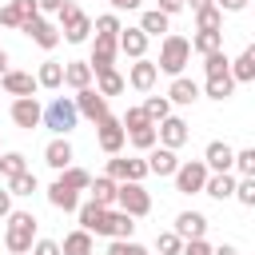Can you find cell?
Listing matches in <instances>:
<instances>
[{
    "mask_svg": "<svg viewBox=\"0 0 255 255\" xmlns=\"http://www.w3.org/2000/svg\"><path fill=\"white\" fill-rule=\"evenodd\" d=\"M32 239H36V215H32V211H8L4 247H8L12 255H24V251H32Z\"/></svg>",
    "mask_w": 255,
    "mask_h": 255,
    "instance_id": "6da1fadb",
    "label": "cell"
},
{
    "mask_svg": "<svg viewBox=\"0 0 255 255\" xmlns=\"http://www.w3.org/2000/svg\"><path fill=\"white\" fill-rule=\"evenodd\" d=\"M191 60V44L183 36H163V48H159V64L155 72H167V76H179Z\"/></svg>",
    "mask_w": 255,
    "mask_h": 255,
    "instance_id": "7a4b0ae2",
    "label": "cell"
},
{
    "mask_svg": "<svg viewBox=\"0 0 255 255\" xmlns=\"http://www.w3.org/2000/svg\"><path fill=\"white\" fill-rule=\"evenodd\" d=\"M76 120H80V112H76V104H72L68 96H56V100L44 108V116H40V124L52 128L56 135H68V131L76 128Z\"/></svg>",
    "mask_w": 255,
    "mask_h": 255,
    "instance_id": "3957f363",
    "label": "cell"
},
{
    "mask_svg": "<svg viewBox=\"0 0 255 255\" xmlns=\"http://www.w3.org/2000/svg\"><path fill=\"white\" fill-rule=\"evenodd\" d=\"M116 203H120V211H124V215H131V219H139V215H147V211H151V195H147L139 183H131V179L116 183Z\"/></svg>",
    "mask_w": 255,
    "mask_h": 255,
    "instance_id": "277c9868",
    "label": "cell"
},
{
    "mask_svg": "<svg viewBox=\"0 0 255 255\" xmlns=\"http://www.w3.org/2000/svg\"><path fill=\"white\" fill-rule=\"evenodd\" d=\"M60 32H64L68 44H84L88 32H92V20H88L72 0H64V8H60Z\"/></svg>",
    "mask_w": 255,
    "mask_h": 255,
    "instance_id": "5b68a950",
    "label": "cell"
},
{
    "mask_svg": "<svg viewBox=\"0 0 255 255\" xmlns=\"http://www.w3.org/2000/svg\"><path fill=\"white\" fill-rule=\"evenodd\" d=\"M203 183H207V163L203 159H187V163L175 167V191L191 195V191H203Z\"/></svg>",
    "mask_w": 255,
    "mask_h": 255,
    "instance_id": "8992f818",
    "label": "cell"
},
{
    "mask_svg": "<svg viewBox=\"0 0 255 255\" xmlns=\"http://www.w3.org/2000/svg\"><path fill=\"white\" fill-rule=\"evenodd\" d=\"M32 16H40V4H36V0H8V4L0 8V24H4V28H20V24H28Z\"/></svg>",
    "mask_w": 255,
    "mask_h": 255,
    "instance_id": "52a82bcc",
    "label": "cell"
},
{
    "mask_svg": "<svg viewBox=\"0 0 255 255\" xmlns=\"http://www.w3.org/2000/svg\"><path fill=\"white\" fill-rule=\"evenodd\" d=\"M72 104H76V112H80V116H88V120H96V124L108 116V100H104L96 88H84V92H76V100H72Z\"/></svg>",
    "mask_w": 255,
    "mask_h": 255,
    "instance_id": "ba28073f",
    "label": "cell"
},
{
    "mask_svg": "<svg viewBox=\"0 0 255 255\" xmlns=\"http://www.w3.org/2000/svg\"><path fill=\"white\" fill-rule=\"evenodd\" d=\"M40 116H44V108L36 104V96H24V100H12V120H16V128H40Z\"/></svg>",
    "mask_w": 255,
    "mask_h": 255,
    "instance_id": "9c48e42d",
    "label": "cell"
},
{
    "mask_svg": "<svg viewBox=\"0 0 255 255\" xmlns=\"http://www.w3.org/2000/svg\"><path fill=\"white\" fill-rule=\"evenodd\" d=\"M155 139H163V147H183L187 143V124L183 120H175V116H167V120H159V128H155Z\"/></svg>",
    "mask_w": 255,
    "mask_h": 255,
    "instance_id": "30bf717a",
    "label": "cell"
},
{
    "mask_svg": "<svg viewBox=\"0 0 255 255\" xmlns=\"http://www.w3.org/2000/svg\"><path fill=\"white\" fill-rule=\"evenodd\" d=\"M124 135H128V131H124V124H120L116 116H104V120H100V147H104L108 155H116V151L124 147Z\"/></svg>",
    "mask_w": 255,
    "mask_h": 255,
    "instance_id": "8fae6325",
    "label": "cell"
},
{
    "mask_svg": "<svg viewBox=\"0 0 255 255\" xmlns=\"http://www.w3.org/2000/svg\"><path fill=\"white\" fill-rule=\"evenodd\" d=\"M80 211V231H96V235H108V207H100V203H84V207H76Z\"/></svg>",
    "mask_w": 255,
    "mask_h": 255,
    "instance_id": "7c38bea8",
    "label": "cell"
},
{
    "mask_svg": "<svg viewBox=\"0 0 255 255\" xmlns=\"http://www.w3.org/2000/svg\"><path fill=\"white\" fill-rule=\"evenodd\" d=\"M20 28H24L40 48H56V44H60V28H52L44 16H32V20H28V24H20Z\"/></svg>",
    "mask_w": 255,
    "mask_h": 255,
    "instance_id": "4fadbf2b",
    "label": "cell"
},
{
    "mask_svg": "<svg viewBox=\"0 0 255 255\" xmlns=\"http://www.w3.org/2000/svg\"><path fill=\"white\" fill-rule=\"evenodd\" d=\"M116 48H120L124 56H131V60H143V52H147V36H143L139 28H120Z\"/></svg>",
    "mask_w": 255,
    "mask_h": 255,
    "instance_id": "5bb4252c",
    "label": "cell"
},
{
    "mask_svg": "<svg viewBox=\"0 0 255 255\" xmlns=\"http://www.w3.org/2000/svg\"><path fill=\"white\" fill-rule=\"evenodd\" d=\"M203 163L219 175V171H231V163H235V151L223 143V139H215V143H207V155H203Z\"/></svg>",
    "mask_w": 255,
    "mask_h": 255,
    "instance_id": "9a60e30c",
    "label": "cell"
},
{
    "mask_svg": "<svg viewBox=\"0 0 255 255\" xmlns=\"http://www.w3.org/2000/svg\"><path fill=\"white\" fill-rule=\"evenodd\" d=\"M143 163H147L151 175H175V167H179V159H175L171 147H151V155H147Z\"/></svg>",
    "mask_w": 255,
    "mask_h": 255,
    "instance_id": "2e32d148",
    "label": "cell"
},
{
    "mask_svg": "<svg viewBox=\"0 0 255 255\" xmlns=\"http://www.w3.org/2000/svg\"><path fill=\"white\" fill-rule=\"evenodd\" d=\"M203 231H207V215H199V211H183L175 219V235L179 239H203Z\"/></svg>",
    "mask_w": 255,
    "mask_h": 255,
    "instance_id": "e0dca14e",
    "label": "cell"
},
{
    "mask_svg": "<svg viewBox=\"0 0 255 255\" xmlns=\"http://www.w3.org/2000/svg\"><path fill=\"white\" fill-rule=\"evenodd\" d=\"M0 80H4V92H8V96H16V100H24V96H32V92L40 88L28 72H4Z\"/></svg>",
    "mask_w": 255,
    "mask_h": 255,
    "instance_id": "ac0fdd59",
    "label": "cell"
},
{
    "mask_svg": "<svg viewBox=\"0 0 255 255\" xmlns=\"http://www.w3.org/2000/svg\"><path fill=\"white\" fill-rule=\"evenodd\" d=\"M44 163H48V167H56V171H64V167L72 163V143H68L64 135H60V139H52V143L44 147Z\"/></svg>",
    "mask_w": 255,
    "mask_h": 255,
    "instance_id": "d6986e66",
    "label": "cell"
},
{
    "mask_svg": "<svg viewBox=\"0 0 255 255\" xmlns=\"http://www.w3.org/2000/svg\"><path fill=\"white\" fill-rule=\"evenodd\" d=\"M167 100H175V104H195V100H199V84L187 80V76H175L171 88H167Z\"/></svg>",
    "mask_w": 255,
    "mask_h": 255,
    "instance_id": "ffe728a7",
    "label": "cell"
},
{
    "mask_svg": "<svg viewBox=\"0 0 255 255\" xmlns=\"http://www.w3.org/2000/svg\"><path fill=\"white\" fill-rule=\"evenodd\" d=\"M64 84H68V88H76V92L92 88V68H88L84 60H72V64L64 68Z\"/></svg>",
    "mask_w": 255,
    "mask_h": 255,
    "instance_id": "44dd1931",
    "label": "cell"
},
{
    "mask_svg": "<svg viewBox=\"0 0 255 255\" xmlns=\"http://www.w3.org/2000/svg\"><path fill=\"white\" fill-rule=\"evenodd\" d=\"M48 203H52V207H60V211H76V207H80L76 191H72L68 183H60V179H56V183L48 187Z\"/></svg>",
    "mask_w": 255,
    "mask_h": 255,
    "instance_id": "7402d4cb",
    "label": "cell"
},
{
    "mask_svg": "<svg viewBox=\"0 0 255 255\" xmlns=\"http://www.w3.org/2000/svg\"><path fill=\"white\" fill-rule=\"evenodd\" d=\"M203 191H207V195H215V199H227V195H235V179H231V171H219V175H207V183H203Z\"/></svg>",
    "mask_w": 255,
    "mask_h": 255,
    "instance_id": "603a6c76",
    "label": "cell"
},
{
    "mask_svg": "<svg viewBox=\"0 0 255 255\" xmlns=\"http://www.w3.org/2000/svg\"><path fill=\"white\" fill-rule=\"evenodd\" d=\"M88 191H92V203H100V207L116 203V179H108V175L92 179V183H88Z\"/></svg>",
    "mask_w": 255,
    "mask_h": 255,
    "instance_id": "cb8c5ba5",
    "label": "cell"
},
{
    "mask_svg": "<svg viewBox=\"0 0 255 255\" xmlns=\"http://www.w3.org/2000/svg\"><path fill=\"white\" fill-rule=\"evenodd\" d=\"M131 231H135V219H131V215L108 211V235H112V239H131Z\"/></svg>",
    "mask_w": 255,
    "mask_h": 255,
    "instance_id": "d4e9b609",
    "label": "cell"
},
{
    "mask_svg": "<svg viewBox=\"0 0 255 255\" xmlns=\"http://www.w3.org/2000/svg\"><path fill=\"white\" fill-rule=\"evenodd\" d=\"M199 56H211V52H223V32H195V40H187Z\"/></svg>",
    "mask_w": 255,
    "mask_h": 255,
    "instance_id": "484cf974",
    "label": "cell"
},
{
    "mask_svg": "<svg viewBox=\"0 0 255 255\" xmlns=\"http://www.w3.org/2000/svg\"><path fill=\"white\" fill-rule=\"evenodd\" d=\"M155 64H147V60H135L131 64V88H139V92H147L151 84H155Z\"/></svg>",
    "mask_w": 255,
    "mask_h": 255,
    "instance_id": "4316f807",
    "label": "cell"
},
{
    "mask_svg": "<svg viewBox=\"0 0 255 255\" xmlns=\"http://www.w3.org/2000/svg\"><path fill=\"white\" fill-rule=\"evenodd\" d=\"M60 255H92V235L88 231H72L60 247Z\"/></svg>",
    "mask_w": 255,
    "mask_h": 255,
    "instance_id": "83f0119b",
    "label": "cell"
},
{
    "mask_svg": "<svg viewBox=\"0 0 255 255\" xmlns=\"http://www.w3.org/2000/svg\"><path fill=\"white\" fill-rule=\"evenodd\" d=\"M143 116H147L151 124L167 120V116H171V100H167V96H147V104H143Z\"/></svg>",
    "mask_w": 255,
    "mask_h": 255,
    "instance_id": "f1b7e54d",
    "label": "cell"
},
{
    "mask_svg": "<svg viewBox=\"0 0 255 255\" xmlns=\"http://www.w3.org/2000/svg\"><path fill=\"white\" fill-rule=\"evenodd\" d=\"M139 32H143V36H159V32H167V16H163L159 8L143 12V20H139Z\"/></svg>",
    "mask_w": 255,
    "mask_h": 255,
    "instance_id": "f546056e",
    "label": "cell"
},
{
    "mask_svg": "<svg viewBox=\"0 0 255 255\" xmlns=\"http://www.w3.org/2000/svg\"><path fill=\"white\" fill-rule=\"evenodd\" d=\"M203 68H207V80H219V76H231V60L223 52H211L203 56Z\"/></svg>",
    "mask_w": 255,
    "mask_h": 255,
    "instance_id": "4dcf8cb0",
    "label": "cell"
},
{
    "mask_svg": "<svg viewBox=\"0 0 255 255\" xmlns=\"http://www.w3.org/2000/svg\"><path fill=\"white\" fill-rule=\"evenodd\" d=\"M231 80H255V48H247L239 60H235V68H231Z\"/></svg>",
    "mask_w": 255,
    "mask_h": 255,
    "instance_id": "1f68e13d",
    "label": "cell"
},
{
    "mask_svg": "<svg viewBox=\"0 0 255 255\" xmlns=\"http://www.w3.org/2000/svg\"><path fill=\"white\" fill-rule=\"evenodd\" d=\"M36 84H40V88H60V84H64V64H56V60H48V64L40 68V76H36Z\"/></svg>",
    "mask_w": 255,
    "mask_h": 255,
    "instance_id": "d6a6232c",
    "label": "cell"
},
{
    "mask_svg": "<svg viewBox=\"0 0 255 255\" xmlns=\"http://www.w3.org/2000/svg\"><path fill=\"white\" fill-rule=\"evenodd\" d=\"M96 80H100V88H96L100 96H120V92H124V76H120L116 68H108V72H100Z\"/></svg>",
    "mask_w": 255,
    "mask_h": 255,
    "instance_id": "836d02e7",
    "label": "cell"
},
{
    "mask_svg": "<svg viewBox=\"0 0 255 255\" xmlns=\"http://www.w3.org/2000/svg\"><path fill=\"white\" fill-rule=\"evenodd\" d=\"M60 183H68L72 191H88V183H92V175H88L84 167H64V171H60Z\"/></svg>",
    "mask_w": 255,
    "mask_h": 255,
    "instance_id": "e575fe53",
    "label": "cell"
},
{
    "mask_svg": "<svg viewBox=\"0 0 255 255\" xmlns=\"http://www.w3.org/2000/svg\"><path fill=\"white\" fill-rule=\"evenodd\" d=\"M195 24H199V32H219V24H223V12L211 4V8L195 12Z\"/></svg>",
    "mask_w": 255,
    "mask_h": 255,
    "instance_id": "d590c367",
    "label": "cell"
},
{
    "mask_svg": "<svg viewBox=\"0 0 255 255\" xmlns=\"http://www.w3.org/2000/svg\"><path fill=\"white\" fill-rule=\"evenodd\" d=\"M32 191H36V175L32 171H20V175L8 179V195H32Z\"/></svg>",
    "mask_w": 255,
    "mask_h": 255,
    "instance_id": "8d00e7d4",
    "label": "cell"
},
{
    "mask_svg": "<svg viewBox=\"0 0 255 255\" xmlns=\"http://www.w3.org/2000/svg\"><path fill=\"white\" fill-rule=\"evenodd\" d=\"M0 171L12 179V175H20V171H28V163H24L20 151H8V155H0Z\"/></svg>",
    "mask_w": 255,
    "mask_h": 255,
    "instance_id": "74e56055",
    "label": "cell"
},
{
    "mask_svg": "<svg viewBox=\"0 0 255 255\" xmlns=\"http://www.w3.org/2000/svg\"><path fill=\"white\" fill-rule=\"evenodd\" d=\"M231 88H235V80H231V76L207 80V96H211V100H227V96H231Z\"/></svg>",
    "mask_w": 255,
    "mask_h": 255,
    "instance_id": "f35d334b",
    "label": "cell"
},
{
    "mask_svg": "<svg viewBox=\"0 0 255 255\" xmlns=\"http://www.w3.org/2000/svg\"><path fill=\"white\" fill-rule=\"evenodd\" d=\"M131 143H135L139 151H151V147H155V124H147V128L131 131Z\"/></svg>",
    "mask_w": 255,
    "mask_h": 255,
    "instance_id": "ab89813d",
    "label": "cell"
},
{
    "mask_svg": "<svg viewBox=\"0 0 255 255\" xmlns=\"http://www.w3.org/2000/svg\"><path fill=\"white\" fill-rule=\"evenodd\" d=\"M231 167H239V171H243V179H251V175H255V147L235 151V163H231Z\"/></svg>",
    "mask_w": 255,
    "mask_h": 255,
    "instance_id": "60d3db41",
    "label": "cell"
},
{
    "mask_svg": "<svg viewBox=\"0 0 255 255\" xmlns=\"http://www.w3.org/2000/svg\"><path fill=\"white\" fill-rule=\"evenodd\" d=\"M235 199H239L243 207H255V175H251V179H239V183H235Z\"/></svg>",
    "mask_w": 255,
    "mask_h": 255,
    "instance_id": "b9f144b4",
    "label": "cell"
},
{
    "mask_svg": "<svg viewBox=\"0 0 255 255\" xmlns=\"http://www.w3.org/2000/svg\"><path fill=\"white\" fill-rule=\"evenodd\" d=\"M155 247H159V255H179V251H183V239H179L175 231H167V235L155 239Z\"/></svg>",
    "mask_w": 255,
    "mask_h": 255,
    "instance_id": "7bdbcfd3",
    "label": "cell"
},
{
    "mask_svg": "<svg viewBox=\"0 0 255 255\" xmlns=\"http://www.w3.org/2000/svg\"><path fill=\"white\" fill-rule=\"evenodd\" d=\"M108 255H147V251H143L139 243H131V239H112Z\"/></svg>",
    "mask_w": 255,
    "mask_h": 255,
    "instance_id": "ee69618b",
    "label": "cell"
},
{
    "mask_svg": "<svg viewBox=\"0 0 255 255\" xmlns=\"http://www.w3.org/2000/svg\"><path fill=\"white\" fill-rule=\"evenodd\" d=\"M147 124H151V120L143 116V108H128V116H124V128H128V131H139V128H147Z\"/></svg>",
    "mask_w": 255,
    "mask_h": 255,
    "instance_id": "f6af8a7d",
    "label": "cell"
},
{
    "mask_svg": "<svg viewBox=\"0 0 255 255\" xmlns=\"http://www.w3.org/2000/svg\"><path fill=\"white\" fill-rule=\"evenodd\" d=\"M143 175H147V163H143V159H124V179L139 183Z\"/></svg>",
    "mask_w": 255,
    "mask_h": 255,
    "instance_id": "bcb514c9",
    "label": "cell"
},
{
    "mask_svg": "<svg viewBox=\"0 0 255 255\" xmlns=\"http://www.w3.org/2000/svg\"><path fill=\"white\" fill-rule=\"evenodd\" d=\"M96 36H120V20L116 16H100L96 20Z\"/></svg>",
    "mask_w": 255,
    "mask_h": 255,
    "instance_id": "7dc6e473",
    "label": "cell"
},
{
    "mask_svg": "<svg viewBox=\"0 0 255 255\" xmlns=\"http://www.w3.org/2000/svg\"><path fill=\"white\" fill-rule=\"evenodd\" d=\"M32 255H60V243H52V239H36V243H32Z\"/></svg>",
    "mask_w": 255,
    "mask_h": 255,
    "instance_id": "c3c4849f",
    "label": "cell"
},
{
    "mask_svg": "<svg viewBox=\"0 0 255 255\" xmlns=\"http://www.w3.org/2000/svg\"><path fill=\"white\" fill-rule=\"evenodd\" d=\"M179 255H211V247H207V243H203V239H187V243H183V251H179Z\"/></svg>",
    "mask_w": 255,
    "mask_h": 255,
    "instance_id": "681fc988",
    "label": "cell"
},
{
    "mask_svg": "<svg viewBox=\"0 0 255 255\" xmlns=\"http://www.w3.org/2000/svg\"><path fill=\"white\" fill-rule=\"evenodd\" d=\"M247 0H219V12H243Z\"/></svg>",
    "mask_w": 255,
    "mask_h": 255,
    "instance_id": "f907efd6",
    "label": "cell"
},
{
    "mask_svg": "<svg viewBox=\"0 0 255 255\" xmlns=\"http://www.w3.org/2000/svg\"><path fill=\"white\" fill-rule=\"evenodd\" d=\"M183 8V0H159V12L163 16H171V12H179Z\"/></svg>",
    "mask_w": 255,
    "mask_h": 255,
    "instance_id": "816d5d0a",
    "label": "cell"
},
{
    "mask_svg": "<svg viewBox=\"0 0 255 255\" xmlns=\"http://www.w3.org/2000/svg\"><path fill=\"white\" fill-rule=\"evenodd\" d=\"M8 211H12V195H8V191H4V187H0V219H4V215H8Z\"/></svg>",
    "mask_w": 255,
    "mask_h": 255,
    "instance_id": "f5cc1de1",
    "label": "cell"
},
{
    "mask_svg": "<svg viewBox=\"0 0 255 255\" xmlns=\"http://www.w3.org/2000/svg\"><path fill=\"white\" fill-rule=\"evenodd\" d=\"M36 4H40L44 12H60V8H64V0H36Z\"/></svg>",
    "mask_w": 255,
    "mask_h": 255,
    "instance_id": "db71d44e",
    "label": "cell"
},
{
    "mask_svg": "<svg viewBox=\"0 0 255 255\" xmlns=\"http://www.w3.org/2000/svg\"><path fill=\"white\" fill-rule=\"evenodd\" d=\"M183 4H191V12H203V8H211V0H183Z\"/></svg>",
    "mask_w": 255,
    "mask_h": 255,
    "instance_id": "11a10c76",
    "label": "cell"
},
{
    "mask_svg": "<svg viewBox=\"0 0 255 255\" xmlns=\"http://www.w3.org/2000/svg\"><path fill=\"white\" fill-rule=\"evenodd\" d=\"M112 8H128L131 12V8H139V0H112Z\"/></svg>",
    "mask_w": 255,
    "mask_h": 255,
    "instance_id": "9f6ffc18",
    "label": "cell"
},
{
    "mask_svg": "<svg viewBox=\"0 0 255 255\" xmlns=\"http://www.w3.org/2000/svg\"><path fill=\"white\" fill-rule=\"evenodd\" d=\"M211 255H239V251H235L231 243H223V247H219V251H211Z\"/></svg>",
    "mask_w": 255,
    "mask_h": 255,
    "instance_id": "6f0895ef",
    "label": "cell"
},
{
    "mask_svg": "<svg viewBox=\"0 0 255 255\" xmlns=\"http://www.w3.org/2000/svg\"><path fill=\"white\" fill-rule=\"evenodd\" d=\"M4 72H8V52L0 48V76H4Z\"/></svg>",
    "mask_w": 255,
    "mask_h": 255,
    "instance_id": "680465c9",
    "label": "cell"
}]
</instances>
